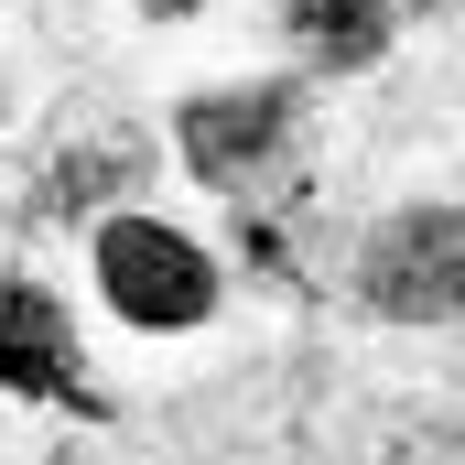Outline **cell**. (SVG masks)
<instances>
[{"label": "cell", "mask_w": 465, "mask_h": 465, "mask_svg": "<svg viewBox=\"0 0 465 465\" xmlns=\"http://www.w3.org/2000/svg\"><path fill=\"white\" fill-rule=\"evenodd\" d=\"M411 11H444V0H411Z\"/></svg>", "instance_id": "7"}, {"label": "cell", "mask_w": 465, "mask_h": 465, "mask_svg": "<svg viewBox=\"0 0 465 465\" xmlns=\"http://www.w3.org/2000/svg\"><path fill=\"white\" fill-rule=\"evenodd\" d=\"M141 173V141H109V152H65L54 163V206H98V195H119Z\"/></svg>", "instance_id": "6"}, {"label": "cell", "mask_w": 465, "mask_h": 465, "mask_svg": "<svg viewBox=\"0 0 465 465\" xmlns=\"http://www.w3.org/2000/svg\"><path fill=\"white\" fill-rule=\"evenodd\" d=\"M292 130V87H217V98H184L173 119V152L206 173V184H249Z\"/></svg>", "instance_id": "3"}, {"label": "cell", "mask_w": 465, "mask_h": 465, "mask_svg": "<svg viewBox=\"0 0 465 465\" xmlns=\"http://www.w3.org/2000/svg\"><path fill=\"white\" fill-rule=\"evenodd\" d=\"M282 22H292V44L314 65H379L390 54V11L379 0H282Z\"/></svg>", "instance_id": "5"}, {"label": "cell", "mask_w": 465, "mask_h": 465, "mask_svg": "<svg viewBox=\"0 0 465 465\" xmlns=\"http://www.w3.org/2000/svg\"><path fill=\"white\" fill-rule=\"evenodd\" d=\"M98 292H109L130 325L163 336V325H206L228 282H217V260L184 228H163V217H109V228H98Z\"/></svg>", "instance_id": "2"}, {"label": "cell", "mask_w": 465, "mask_h": 465, "mask_svg": "<svg viewBox=\"0 0 465 465\" xmlns=\"http://www.w3.org/2000/svg\"><path fill=\"white\" fill-rule=\"evenodd\" d=\"M357 303L390 314V325H455V303H465V217H455V195L401 206V217L368 228V249H357Z\"/></svg>", "instance_id": "1"}, {"label": "cell", "mask_w": 465, "mask_h": 465, "mask_svg": "<svg viewBox=\"0 0 465 465\" xmlns=\"http://www.w3.org/2000/svg\"><path fill=\"white\" fill-rule=\"evenodd\" d=\"M0 390H33V401L76 390V325L44 282H0Z\"/></svg>", "instance_id": "4"}]
</instances>
